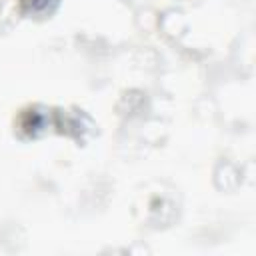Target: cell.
<instances>
[{"instance_id":"1","label":"cell","mask_w":256,"mask_h":256,"mask_svg":"<svg viewBox=\"0 0 256 256\" xmlns=\"http://www.w3.org/2000/svg\"><path fill=\"white\" fill-rule=\"evenodd\" d=\"M50 2H56V0H34V2H30V12H44V10H50V8H48Z\"/></svg>"}]
</instances>
